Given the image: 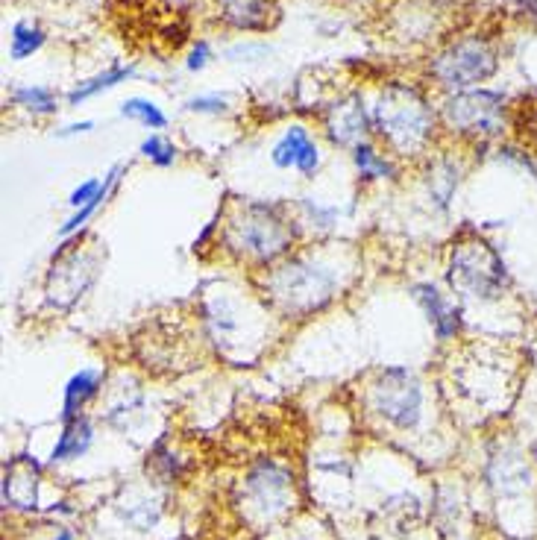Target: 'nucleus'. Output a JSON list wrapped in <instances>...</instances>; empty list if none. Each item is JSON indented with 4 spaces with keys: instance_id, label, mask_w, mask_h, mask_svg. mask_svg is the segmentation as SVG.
<instances>
[{
    "instance_id": "bb28decb",
    "label": "nucleus",
    "mask_w": 537,
    "mask_h": 540,
    "mask_svg": "<svg viewBox=\"0 0 537 540\" xmlns=\"http://www.w3.org/2000/svg\"><path fill=\"white\" fill-rule=\"evenodd\" d=\"M103 182H106V177H89V180L80 182V185L68 194V209L77 212V209H83L86 203H91V200L103 191Z\"/></svg>"
},
{
    "instance_id": "39448f33",
    "label": "nucleus",
    "mask_w": 537,
    "mask_h": 540,
    "mask_svg": "<svg viewBox=\"0 0 537 540\" xmlns=\"http://www.w3.org/2000/svg\"><path fill=\"white\" fill-rule=\"evenodd\" d=\"M496 68H499L496 47L488 39H479V36L452 42L429 62L432 80L447 94L479 89L485 80H491L496 74Z\"/></svg>"
},
{
    "instance_id": "f257e3e1",
    "label": "nucleus",
    "mask_w": 537,
    "mask_h": 540,
    "mask_svg": "<svg viewBox=\"0 0 537 540\" xmlns=\"http://www.w3.org/2000/svg\"><path fill=\"white\" fill-rule=\"evenodd\" d=\"M221 215V247L250 268L268 270L294 253L300 226L282 203L235 200Z\"/></svg>"
},
{
    "instance_id": "dca6fc26",
    "label": "nucleus",
    "mask_w": 537,
    "mask_h": 540,
    "mask_svg": "<svg viewBox=\"0 0 537 540\" xmlns=\"http://www.w3.org/2000/svg\"><path fill=\"white\" fill-rule=\"evenodd\" d=\"M350 156H353V168H356L358 180L361 182H394L400 177L397 162H394L388 153H382L373 141L356 144Z\"/></svg>"
},
{
    "instance_id": "2f4dec72",
    "label": "nucleus",
    "mask_w": 537,
    "mask_h": 540,
    "mask_svg": "<svg viewBox=\"0 0 537 540\" xmlns=\"http://www.w3.org/2000/svg\"><path fill=\"white\" fill-rule=\"evenodd\" d=\"M520 9L529 12L532 18H537V0H520Z\"/></svg>"
},
{
    "instance_id": "2eb2a0df",
    "label": "nucleus",
    "mask_w": 537,
    "mask_h": 540,
    "mask_svg": "<svg viewBox=\"0 0 537 540\" xmlns=\"http://www.w3.org/2000/svg\"><path fill=\"white\" fill-rule=\"evenodd\" d=\"M221 15L235 30L265 33L273 24L276 6L273 0H221Z\"/></svg>"
},
{
    "instance_id": "4be33fe9",
    "label": "nucleus",
    "mask_w": 537,
    "mask_h": 540,
    "mask_svg": "<svg viewBox=\"0 0 537 540\" xmlns=\"http://www.w3.org/2000/svg\"><path fill=\"white\" fill-rule=\"evenodd\" d=\"M47 36L45 30L33 21H15L12 27V36H9V59L21 62L33 53H39L45 47Z\"/></svg>"
},
{
    "instance_id": "20e7f679",
    "label": "nucleus",
    "mask_w": 537,
    "mask_h": 540,
    "mask_svg": "<svg viewBox=\"0 0 537 540\" xmlns=\"http://www.w3.org/2000/svg\"><path fill=\"white\" fill-rule=\"evenodd\" d=\"M373 130L397 153V156H420L435 138L438 118L429 100L411 86L391 83L379 94L373 106Z\"/></svg>"
},
{
    "instance_id": "c756f323",
    "label": "nucleus",
    "mask_w": 537,
    "mask_h": 540,
    "mask_svg": "<svg viewBox=\"0 0 537 540\" xmlns=\"http://www.w3.org/2000/svg\"><path fill=\"white\" fill-rule=\"evenodd\" d=\"M523 130H526V135H529L532 150L537 153V109H529V112H526V124H523Z\"/></svg>"
},
{
    "instance_id": "f03ea898",
    "label": "nucleus",
    "mask_w": 537,
    "mask_h": 540,
    "mask_svg": "<svg viewBox=\"0 0 537 540\" xmlns=\"http://www.w3.org/2000/svg\"><path fill=\"white\" fill-rule=\"evenodd\" d=\"M259 285L268 300V309L276 315L285 320H306L323 312L338 297L344 285V270L323 253L303 250L268 268Z\"/></svg>"
},
{
    "instance_id": "aec40b11",
    "label": "nucleus",
    "mask_w": 537,
    "mask_h": 540,
    "mask_svg": "<svg viewBox=\"0 0 537 540\" xmlns=\"http://www.w3.org/2000/svg\"><path fill=\"white\" fill-rule=\"evenodd\" d=\"M491 482L502 494H517L529 485V464L517 452H502L491 461Z\"/></svg>"
},
{
    "instance_id": "6e6552de",
    "label": "nucleus",
    "mask_w": 537,
    "mask_h": 540,
    "mask_svg": "<svg viewBox=\"0 0 537 540\" xmlns=\"http://www.w3.org/2000/svg\"><path fill=\"white\" fill-rule=\"evenodd\" d=\"M77 241L65 238L62 247L53 253V265L47 270L45 294L56 309H71L100 273V256L94 250H80V235Z\"/></svg>"
},
{
    "instance_id": "393cba45",
    "label": "nucleus",
    "mask_w": 537,
    "mask_h": 540,
    "mask_svg": "<svg viewBox=\"0 0 537 540\" xmlns=\"http://www.w3.org/2000/svg\"><path fill=\"white\" fill-rule=\"evenodd\" d=\"M12 100H15L21 109L33 112V115H53V112L59 109L56 94L45 89V86H21V89L12 91Z\"/></svg>"
},
{
    "instance_id": "9d476101",
    "label": "nucleus",
    "mask_w": 537,
    "mask_h": 540,
    "mask_svg": "<svg viewBox=\"0 0 537 540\" xmlns=\"http://www.w3.org/2000/svg\"><path fill=\"white\" fill-rule=\"evenodd\" d=\"M323 127L335 147L353 150L356 144L367 141V135L373 130V115L367 112V106L358 94H347L326 109Z\"/></svg>"
},
{
    "instance_id": "412c9836",
    "label": "nucleus",
    "mask_w": 537,
    "mask_h": 540,
    "mask_svg": "<svg viewBox=\"0 0 537 540\" xmlns=\"http://www.w3.org/2000/svg\"><path fill=\"white\" fill-rule=\"evenodd\" d=\"M133 74H135L133 65H112L109 71H103V74L91 77V80H86V83H80L77 89L68 91V106H80V103H86V100H91V97H97L100 91L115 89V86L127 83Z\"/></svg>"
},
{
    "instance_id": "7c9ffc66",
    "label": "nucleus",
    "mask_w": 537,
    "mask_h": 540,
    "mask_svg": "<svg viewBox=\"0 0 537 540\" xmlns=\"http://www.w3.org/2000/svg\"><path fill=\"white\" fill-rule=\"evenodd\" d=\"M91 130H94V121H83V124H71V127H62V130H56V138H71V135L91 133Z\"/></svg>"
},
{
    "instance_id": "a878e982",
    "label": "nucleus",
    "mask_w": 537,
    "mask_h": 540,
    "mask_svg": "<svg viewBox=\"0 0 537 540\" xmlns=\"http://www.w3.org/2000/svg\"><path fill=\"white\" fill-rule=\"evenodd\" d=\"M300 212H303L306 224L312 226L314 232H329V229H335L338 218H341L338 206H323V203H317L312 197H303V200H300Z\"/></svg>"
},
{
    "instance_id": "72a5a7b5",
    "label": "nucleus",
    "mask_w": 537,
    "mask_h": 540,
    "mask_svg": "<svg viewBox=\"0 0 537 540\" xmlns=\"http://www.w3.org/2000/svg\"><path fill=\"white\" fill-rule=\"evenodd\" d=\"M535 370H537V347H535Z\"/></svg>"
},
{
    "instance_id": "9b49d317",
    "label": "nucleus",
    "mask_w": 537,
    "mask_h": 540,
    "mask_svg": "<svg viewBox=\"0 0 537 540\" xmlns=\"http://www.w3.org/2000/svg\"><path fill=\"white\" fill-rule=\"evenodd\" d=\"M270 162L276 171H297L306 180H314L320 171V150L312 133L303 124H291L270 150Z\"/></svg>"
},
{
    "instance_id": "473e14b6",
    "label": "nucleus",
    "mask_w": 537,
    "mask_h": 540,
    "mask_svg": "<svg viewBox=\"0 0 537 540\" xmlns=\"http://www.w3.org/2000/svg\"><path fill=\"white\" fill-rule=\"evenodd\" d=\"M56 540H74V535H71V529H62V532L56 535Z\"/></svg>"
},
{
    "instance_id": "0eeeda50",
    "label": "nucleus",
    "mask_w": 537,
    "mask_h": 540,
    "mask_svg": "<svg viewBox=\"0 0 537 540\" xmlns=\"http://www.w3.org/2000/svg\"><path fill=\"white\" fill-rule=\"evenodd\" d=\"M444 127L470 141H493L508 127L505 97L488 89H470L449 94L441 106Z\"/></svg>"
},
{
    "instance_id": "5701e85b",
    "label": "nucleus",
    "mask_w": 537,
    "mask_h": 540,
    "mask_svg": "<svg viewBox=\"0 0 537 540\" xmlns=\"http://www.w3.org/2000/svg\"><path fill=\"white\" fill-rule=\"evenodd\" d=\"M121 115H124L127 121L141 124L144 130H153V133H159V130L168 127V115H165L156 103H150V100H144V97H130V100H124Z\"/></svg>"
},
{
    "instance_id": "1a4fd4ad",
    "label": "nucleus",
    "mask_w": 537,
    "mask_h": 540,
    "mask_svg": "<svg viewBox=\"0 0 537 540\" xmlns=\"http://www.w3.org/2000/svg\"><path fill=\"white\" fill-rule=\"evenodd\" d=\"M411 300L420 306V312L426 315L435 338L441 344H449L461 335L464 329V315H461V306L449 300V294H444L435 282H414L408 288Z\"/></svg>"
},
{
    "instance_id": "7ed1b4c3",
    "label": "nucleus",
    "mask_w": 537,
    "mask_h": 540,
    "mask_svg": "<svg viewBox=\"0 0 537 540\" xmlns=\"http://www.w3.org/2000/svg\"><path fill=\"white\" fill-rule=\"evenodd\" d=\"M449 291L476 306H496L511 294V273L485 235L461 232L447 253Z\"/></svg>"
},
{
    "instance_id": "cd10ccee",
    "label": "nucleus",
    "mask_w": 537,
    "mask_h": 540,
    "mask_svg": "<svg viewBox=\"0 0 537 540\" xmlns=\"http://www.w3.org/2000/svg\"><path fill=\"white\" fill-rule=\"evenodd\" d=\"M188 112H197V115H226V97L221 94H200V97H191L185 103Z\"/></svg>"
},
{
    "instance_id": "4468645a",
    "label": "nucleus",
    "mask_w": 537,
    "mask_h": 540,
    "mask_svg": "<svg viewBox=\"0 0 537 540\" xmlns=\"http://www.w3.org/2000/svg\"><path fill=\"white\" fill-rule=\"evenodd\" d=\"M103 379H106V373H103L100 367H83V370H77V373L65 382L62 414H59L62 423L80 417L83 408H86L91 400H97V394H100V388H103Z\"/></svg>"
},
{
    "instance_id": "a211bd4d",
    "label": "nucleus",
    "mask_w": 537,
    "mask_h": 540,
    "mask_svg": "<svg viewBox=\"0 0 537 540\" xmlns=\"http://www.w3.org/2000/svg\"><path fill=\"white\" fill-rule=\"evenodd\" d=\"M124 171H127V165H115V168H109V171H106L103 191H100L91 203H86L83 209L71 212V218L59 226V238H62V241H65V238H74V235H80V232L86 229V224H89L91 218H94V215L106 206V200L115 194V188H118V182H121V174H124Z\"/></svg>"
},
{
    "instance_id": "6ab92c4d",
    "label": "nucleus",
    "mask_w": 537,
    "mask_h": 540,
    "mask_svg": "<svg viewBox=\"0 0 537 540\" xmlns=\"http://www.w3.org/2000/svg\"><path fill=\"white\" fill-rule=\"evenodd\" d=\"M461 180H464V168H461L455 159H438V162L432 165L429 180H426L432 206L441 209V212H447L452 197H455V191H458V185H461Z\"/></svg>"
},
{
    "instance_id": "f3484780",
    "label": "nucleus",
    "mask_w": 537,
    "mask_h": 540,
    "mask_svg": "<svg viewBox=\"0 0 537 540\" xmlns=\"http://www.w3.org/2000/svg\"><path fill=\"white\" fill-rule=\"evenodd\" d=\"M94 444V426L86 414L62 423V435L56 441V447L50 452V461L59 464V461H74V458H83Z\"/></svg>"
},
{
    "instance_id": "c85d7f7f",
    "label": "nucleus",
    "mask_w": 537,
    "mask_h": 540,
    "mask_svg": "<svg viewBox=\"0 0 537 540\" xmlns=\"http://www.w3.org/2000/svg\"><path fill=\"white\" fill-rule=\"evenodd\" d=\"M209 59H212V47H209V42H197V45L191 47L188 59H185V68H188V71H203V68L209 65Z\"/></svg>"
},
{
    "instance_id": "423d86ee",
    "label": "nucleus",
    "mask_w": 537,
    "mask_h": 540,
    "mask_svg": "<svg viewBox=\"0 0 537 540\" xmlns=\"http://www.w3.org/2000/svg\"><path fill=\"white\" fill-rule=\"evenodd\" d=\"M370 408L394 429L411 432L417 429L420 417H423V385L417 379L414 370H408L403 364H388L382 367L370 388Z\"/></svg>"
},
{
    "instance_id": "ddd939ff",
    "label": "nucleus",
    "mask_w": 537,
    "mask_h": 540,
    "mask_svg": "<svg viewBox=\"0 0 537 540\" xmlns=\"http://www.w3.org/2000/svg\"><path fill=\"white\" fill-rule=\"evenodd\" d=\"M39 476H42V467L30 458H15L6 473H3V502L12 505V508H36L39 502Z\"/></svg>"
},
{
    "instance_id": "f8f14e48",
    "label": "nucleus",
    "mask_w": 537,
    "mask_h": 540,
    "mask_svg": "<svg viewBox=\"0 0 537 540\" xmlns=\"http://www.w3.org/2000/svg\"><path fill=\"white\" fill-rule=\"evenodd\" d=\"M247 491L262 511H282L291 499V476L273 461H259L247 476Z\"/></svg>"
},
{
    "instance_id": "b1692460",
    "label": "nucleus",
    "mask_w": 537,
    "mask_h": 540,
    "mask_svg": "<svg viewBox=\"0 0 537 540\" xmlns=\"http://www.w3.org/2000/svg\"><path fill=\"white\" fill-rule=\"evenodd\" d=\"M138 153L153 165V168H174V162H177L179 150L174 141H168L162 133H150L144 141H141V147H138Z\"/></svg>"
}]
</instances>
